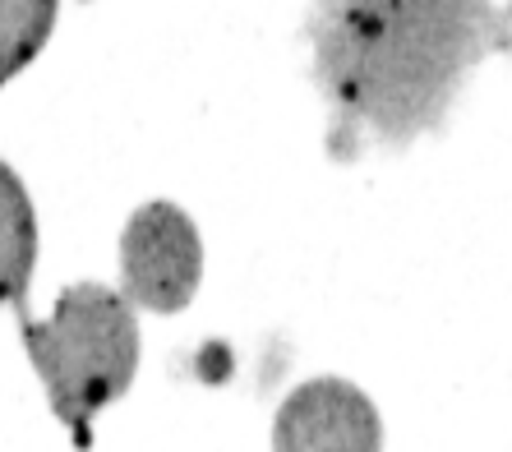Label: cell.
Masks as SVG:
<instances>
[{"label":"cell","mask_w":512,"mask_h":452,"mask_svg":"<svg viewBox=\"0 0 512 452\" xmlns=\"http://www.w3.org/2000/svg\"><path fill=\"white\" fill-rule=\"evenodd\" d=\"M203 245L176 203H143L120 236V296L153 314H180L199 291Z\"/></svg>","instance_id":"3"},{"label":"cell","mask_w":512,"mask_h":452,"mask_svg":"<svg viewBox=\"0 0 512 452\" xmlns=\"http://www.w3.org/2000/svg\"><path fill=\"white\" fill-rule=\"evenodd\" d=\"M24 351L56 420L88 448L97 411L125 397L139 374V319L120 291L74 282L60 291L51 319H28L24 310Z\"/></svg>","instance_id":"2"},{"label":"cell","mask_w":512,"mask_h":452,"mask_svg":"<svg viewBox=\"0 0 512 452\" xmlns=\"http://www.w3.org/2000/svg\"><path fill=\"white\" fill-rule=\"evenodd\" d=\"M512 47V0H314L310 79L333 157L397 153L457 107L476 65Z\"/></svg>","instance_id":"1"},{"label":"cell","mask_w":512,"mask_h":452,"mask_svg":"<svg viewBox=\"0 0 512 452\" xmlns=\"http://www.w3.org/2000/svg\"><path fill=\"white\" fill-rule=\"evenodd\" d=\"M51 24H56V0H0V84L47 47Z\"/></svg>","instance_id":"6"},{"label":"cell","mask_w":512,"mask_h":452,"mask_svg":"<svg viewBox=\"0 0 512 452\" xmlns=\"http://www.w3.org/2000/svg\"><path fill=\"white\" fill-rule=\"evenodd\" d=\"M37 268V213L24 180L0 162V310H28V282Z\"/></svg>","instance_id":"5"},{"label":"cell","mask_w":512,"mask_h":452,"mask_svg":"<svg viewBox=\"0 0 512 452\" xmlns=\"http://www.w3.org/2000/svg\"><path fill=\"white\" fill-rule=\"evenodd\" d=\"M383 425L374 402L346 379H310L282 402L273 452H379Z\"/></svg>","instance_id":"4"}]
</instances>
